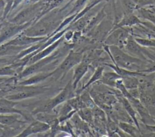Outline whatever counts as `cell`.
I'll list each match as a JSON object with an SVG mask.
<instances>
[{
	"instance_id": "cell-1",
	"label": "cell",
	"mask_w": 155,
	"mask_h": 137,
	"mask_svg": "<svg viewBox=\"0 0 155 137\" xmlns=\"http://www.w3.org/2000/svg\"><path fill=\"white\" fill-rule=\"evenodd\" d=\"M104 48L112 58L114 65L129 70H137L141 65L140 59L129 55L116 45H104Z\"/></svg>"
},
{
	"instance_id": "cell-2",
	"label": "cell",
	"mask_w": 155,
	"mask_h": 137,
	"mask_svg": "<svg viewBox=\"0 0 155 137\" xmlns=\"http://www.w3.org/2000/svg\"><path fill=\"white\" fill-rule=\"evenodd\" d=\"M59 56L60 52L59 50H56L50 55L38 61L33 64L27 65L18 75V79L25 78L41 72L53 71L54 69L52 67H57L56 65L58 62V58Z\"/></svg>"
},
{
	"instance_id": "cell-3",
	"label": "cell",
	"mask_w": 155,
	"mask_h": 137,
	"mask_svg": "<svg viewBox=\"0 0 155 137\" xmlns=\"http://www.w3.org/2000/svg\"><path fill=\"white\" fill-rule=\"evenodd\" d=\"M83 53L70 50L65 58L53 71L52 76L56 79H62L73 67H75L83 59Z\"/></svg>"
},
{
	"instance_id": "cell-4",
	"label": "cell",
	"mask_w": 155,
	"mask_h": 137,
	"mask_svg": "<svg viewBox=\"0 0 155 137\" xmlns=\"http://www.w3.org/2000/svg\"><path fill=\"white\" fill-rule=\"evenodd\" d=\"M74 91L71 82L69 81L66 86L54 98L47 100L43 103L42 105L38 107L33 112V113L37 114L38 113H46L53 109L60 104L68 101L73 97V92Z\"/></svg>"
},
{
	"instance_id": "cell-5",
	"label": "cell",
	"mask_w": 155,
	"mask_h": 137,
	"mask_svg": "<svg viewBox=\"0 0 155 137\" xmlns=\"http://www.w3.org/2000/svg\"><path fill=\"white\" fill-rule=\"evenodd\" d=\"M47 89V88L40 86L17 85L13 91L14 92L7 94L5 98L11 101H18L38 96L45 92Z\"/></svg>"
},
{
	"instance_id": "cell-6",
	"label": "cell",
	"mask_w": 155,
	"mask_h": 137,
	"mask_svg": "<svg viewBox=\"0 0 155 137\" xmlns=\"http://www.w3.org/2000/svg\"><path fill=\"white\" fill-rule=\"evenodd\" d=\"M35 21V20L31 21L24 24H14L10 21L2 22V25L0 30V45L7 42L23 32L31 25Z\"/></svg>"
},
{
	"instance_id": "cell-7",
	"label": "cell",
	"mask_w": 155,
	"mask_h": 137,
	"mask_svg": "<svg viewBox=\"0 0 155 137\" xmlns=\"http://www.w3.org/2000/svg\"><path fill=\"white\" fill-rule=\"evenodd\" d=\"M130 35L128 28L126 27H120L112 30L108 33L104 40L106 45H116L122 48L125 47Z\"/></svg>"
},
{
	"instance_id": "cell-8",
	"label": "cell",
	"mask_w": 155,
	"mask_h": 137,
	"mask_svg": "<svg viewBox=\"0 0 155 137\" xmlns=\"http://www.w3.org/2000/svg\"><path fill=\"white\" fill-rule=\"evenodd\" d=\"M41 8V6L36 4L29 7L19 12L8 21L14 24H24L28 22L36 20L35 17H36L37 14L39 13Z\"/></svg>"
},
{
	"instance_id": "cell-9",
	"label": "cell",
	"mask_w": 155,
	"mask_h": 137,
	"mask_svg": "<svg viewBox=\"0 0 155 137\" xmlns=\"http://www.w3.org/2000/svg\"><path fill=\"white\" fill-rule=\"evenodd\" d=\"M48 36L46 37H31L28 36L21 33L17 35L16 37L8 41L5 44L9 45H13L22 47H29L31 44H35L42 41L45 40Z\"/></svg>"
},
{
	"instance_id": "cell-10",
	"label": "cell",
	"mask_w": 155,
	"mask_h": 137,
	"mask_svg": "<svg viewBox=\"0 0 155 137\" xmlns=\"http://www.w3.org/2000/svg\"><path fill=\"white\" fill-rule=\"evenodd\" d=\"M49 129V124L38 120L32 122L24 130L13 137H28L32 134L44 132Z\"/></svg>"
},
{
	"instance_id": "cell-11",
	"label": "cell",
	"mask_w": 155,
	"mask_h": 137,
	"mask_svg": "<svg viewBox=\"0 0 155 137\" xmlns=\"http://www.w3.org/2000/svg\"><path fill=\"white\" fill-rule=\"evenodd\" d=\"M88 68L89 61L87 58H85L84 56L82 61L74 67L71 81V84L74 90L76 89L78 83L88 72Z\"/></svg>"
},
{
	"instance_id": "cell-12",
	"label": "cell",
	"mask_w": 155,
	"mask_h": 137,
	"mask_svg": "<svg viewBox=\"0 0 155 137\" xmlns=\"http://www.w3.org/2000/svg\"><path fill=\"white\" fill-rule=\"evenodd\" d=\"M17 101L9 100L5 97L0 99V114H18L20 116L28 119L27 116L22 110L17 109L15 106Z\"/></svg>"
},
{
	"instance_id": "cell-13",
	"label": "cell",
	"mask_w": 155,
	"mask_h": 137,
	"mask_svg": "<svg viewBox=\"0 0 155 137\" xmlns=\"http://www.w3.org/2000/svg\"><path fill=\"white\" fill-rule=\"evenodd\" d=\"M64 39V36H62V38H61L60 39H59L56 41H55L54 43H53L52 44H51L49 46L47 47L46 48H45L44 49L42 50L41 51L39 52L37 54L34 55L30 59V61H28V62L27 65H30L31 64H33L35 62L40 60L41 59H43V58H44L50 55L51 54H52L55 51V50L59 46L61 42H62Z\"/></svg>"
},
{
	"instance_id": "cell-14",
	"label": "cell",
	"mask_w": 155,
	"mask_h": 137,
	"mask_svg": "<svg viewBox=\"0 0 155 137\" xmlns=\"http://www.w3.org/2000/svg\"><path fill=\"white\" fill-rule=\"evenodd\" d=\"M53 75V71L48 72H41L32 75L27 79H24L21 82H18V85H34L41 82L44 81Z\"/></svg>"
},
{
	"instance_id": "cell-15",
	"label": "cell",
	"mask_w": 155,
	"mask_h": 137,
	"mask_svg": "<svg viewBox=\"0 0 155 137\" xmlns=\"http://www.w3.org/2000/svg\"><path fill=\"white\" fill-rule=\"evenodd\" d=\"M18 114H0V124L13 128L19 129L21 124H24L17 116Z\"/></svg>"
},
{
	"instance_id": "cell-16",
	"label": "cell",
	"mask_w": 155,
	"mask_h": 137,
	"mask_svg": "<svg viewBox=\"0 0 155 137\" xmlns=\"http://www.w3.org/2000/svg\"><path fill=\"white\" fill-rule=\"evenodd\" d=\"M142 23V22L139 19V18L137 16L134 15L133 13L130 15H125L124 17L121 19V20L117 24H115L111 30L120 27L128 28L129 27L139 25Z\"/></svg>"
},
{
	"instance_id": "cell-17",
	"label": "cell",
	"mask_w": 155,
	"mask_h": 137,
	"mask_svg": "<svg viewBox=\"0 0 155 137\" xmlns=\"http://www.w3.org/2000/svg\"><path fill=\"white\" fill-rule=\"evenodd\" d=\"M28 47L17 46L13 45H9L7 44H3L0 45V58L9 56H16L22 50Z\"/></svg>"
},
{
	"instance_id": "cell-18",
	"label": "cell",
	"mask_w": 155,
	"mask_h": 137,
	"mask_svg": "<svg viewBox=\"0 0 155 137\" xmlns=\"http://www.w3.org/2000/svg\"><path fill=\"white\" fill-rule=\"evenodd\" d=\"M140 45L135 41L134 38L130 36L127 41V42L125 46V48L130 52L131 53L136 55L137 56L141 57L142 58H144V56L142 49L140 48Z\"/></svg>"
},
{
	"instance_id": "cell-19",
	"label": "cell",
	"mask_w": 155,
	"mask_h": 137,
	"mask_svg": "<svg viewBox=\"0 0 155 137\" xmlns=\"http://www.w3.org/2000/svg\"><path fill=\"white\" fill-rule=\"evenodd\" d=\"M120 78L121 76L116 72H104L100 81L103 84L116 87L117 81Z\"/></svg>"
},
{
	"instance_id": "cell-20",
	"label": "cell",
	"mask_w": 155,
	"mask_h": 137,
	"mask_svg": "<svg viewBox=\"0 0 155 137\" xmlns=\"http://www.w3.org/2000/svg\"><path fill=\"white\" fill-rule=\"evenodd\" d=\"M104 67L103 66H99V67H97V68L95 70L94 72L93 73V74L92 75L91 77L90 78V79L81 88V89L79 91V92H82L83 90L86 89L87 87H88L92 84L96 82L97 81H100L101 78H102V76L103 73H104Z\"/></svg>"
},
{
	"instance_id": "cell-21",
	"label": "cell",
	"mask_w": 155,
	"mask_h": 137,
	"mask_svg": "<svg viewBox=\"0 0 155 137\" xmlns=\"http://www.w3.org/2000/svg\"><path fill=\"white\" fill-rule=\"evenodd\" d=\"M140 13V16L151 23L155 24V9L153 7H143L137 10Z\"/></svg>"
},
{
	"instance_id": "cell-22",
	"label": "cell",
	"mask_w": 155,
	"mask_h": 137,
	"mask_svg": "<svg viewBox=\"0 0 155 137\" xmlns=\"http://www.w3.org/2000/svg\"><path fill=\"white\" fill-rule=\"evenodd\" d=\"M122 4L125 12V15L133 14L137 10V0H121Z\"/></svg>"
},
{
	"instance_id": "cell-23",
	"label": "cell",
	"mask_w": 155,
	"mask_h": 137,
	"mask_svg": "<svg viewBox=\"0 0 155 137\" xmlns=\"http://www.w3.org/2000/svg\"><path fill=\"white\" fill-rule=\"evenodd\" d=\"M78 114L79 117L84 121L88 122H91L92 121L93 115L91 111L89 108L84 107L79 110L78 111Z\"/></svg>"
},
{
	"instance_id": "cell-24",
	"label": "cell",
	"mask_w": 155,
	"mask_h": 137,
	"mask_svg": "<svg viewBox=\"0 0 155 137\" xmlns=\"http://www.w3.org/2000/svg\"><path fill=\"white\" fill-rule=\"evenodd\" d=\"M16 130V128L0 125V137H13L18 135L15 133Z\"/></svg>"
},
{
	"instance_id": "cell-25",
	"label": "cell",
	"mask_w": 155,
	"mask_h": 137,
	"mask_svg": "<svg viewBox=\"0 0 155 137\" xmlns=\"http://www.w3.org/2000/svg\"><path fill=\"white\" fill-rule=\"evenodd\" d=\"M134 39L140 46L146 47H155V39L135 38Z\"/></svg>"
},
{
	"instance_id": "cell-26",
	"label": "cell",
	"mask_w": 155,
	"mask_h": 137,
	"mask_svg": "<svg viewBox=\"0 0 155 137\" xmlns=\"http://www.w3.org/2000/svg\"><path fill=\"white\" fill-rule=\"evenodd\" d=\"M88 0H77L76 2L74 4V6L72 7L71 10L69 12L68 15H72L75 13H78L81 11V10H82V8L85 5V4L87 3Z\"/></svg>"
},
{
	"instance_id": "cell-27",
	"label": "cell",
	"mask_w": 155,
	"mask_h": 137,
	"mask_svg": "<svg viewBox=\"0 0 155 137\" xmlns=\"http://www.w3.org/2000/svg\"><path fill=\"white\" fill-rule=\"evenodd\" d=\"M119 126L121 127V129H122L124 130H125V132L131 134L132 135H135L136 133V129L133 127V126H131V125L128 124V123H126V122H120L119 123Z\"/></svg>"
},
{
	"instance_id": "cell-28",
	"label": "cell",
	"mask_w": 155,
	"mask_h": 137,
	"mask_svg": "<svg viewBox=\"0 0 155 137\" xmlns=\"http://www.w3.org/2000/svg\"><path fill=\"white\" fill-rule=\"evenodd\" d=\"M5 7H6L5 1L4 0H0V18L3 17Z\"/></svg>"
},
{
	"instance_id": "cell-29",
	"label": "cell",
	"mask_w": 155,
	"mask_h": 137,
	"mask_svg": "<svg viewBox=\"0 0 155 137\" xmlns=\"http://www.w3.org/2000/svg\"><path fill=\"white\" fill-rule=\"evenodd\" d=\"M21 1H22V0H13V3H12L11 11L13 10V9H15L21 2Z\"/></svg>"
},
{
	"instance_id": "cell-30",
	"label": "cell",
	"mask_w": 155,
	"mask_h": 137,
	"mask_svg": "<svg viewBox=\"0 0 155 137\" xmlns=\"http://www.w3.org/2000/svg\"><path fill=\"white\" fill-rule=\"evenodd\" d=\"M7 94H8L7 93H6L5 92L3 91L2 90H1V89H0V99L2 98L5 97Z\"/></svg>"
},
{
	"instance_id": "cell-31",
	"label": "cell",
	"mask_w": 155,
	"mask_h": 137,
	"mask_svg": "<svg viewBox=\"0 0 155 137\" xmlns=\"http://www.w3.org/2000/svg\"><path fill=\"white\" fill-rule=\"evenodd\" d=\"M8 78H0V85H1L2 83H3L5 81L7 80Z\"/></svg>"
},
{
	"instance_id": "cell-32",
	"label": "cell",
	"mask_w": 155,
	"mask_h": 137,
	"mask_svg": "<svg viewBox=\"0 0 155 137\" xmlns=\"http://www.w3.org/2000/svg\"><path fill=\"white\" fill-rule=\"evenodd\" d=\"M153 83H154V85H155V73H154V75H153Z\"/></svg>"
},
{
	"instance_id": "cell-33",
	"label": "cell",
	"mask_w": 155,
	"mask_h": 137,
	"mask_svg": "<svg viewBox=\"0 0 155 137\" xmlns=\"http://www.w3.org/2000/svg\"><path fill=\"white\" fill-rule=\"evenodd\" d=\"M2 25V22H0V30H1V28Z\"/></svg>"
},
{
	"instance_id": "cell-34",
	"label": "cell",
	"mask_w": 155,
	"mask_h": 137,
	"mask_svg": "<svg viewBox=\"0 0 155 137\" xmlns=\"http://www.w3.org/2000/svg\"><path fill=\"white\" fill-rule=\"evenodd\" d=\"M0 125H1V124H0Z\"/></svg>"
}]
</instances>
